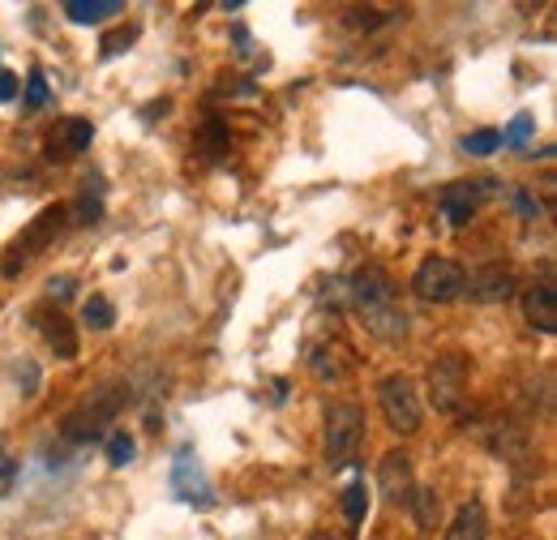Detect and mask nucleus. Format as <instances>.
<instances>
[{
    "mask_svg": "<svg viewBox=\"0 0 557 540\" xmlns=\"http://www.w3.org/2000/svg\"><path fill=\"white\" fill-rule=\"evenodd\" d=\"M377 489L386 493L391 506H408L417 480H412V459L404 451H386L382 464H377Z\"/></svg>",
    "mask_w": 557,
    "mask_h": 540,
    "instance_id": "8",
    "label": "nucleus"
},
{
    "mask_svg": "<svg viewBox=\"0 0 557 540\" xmlns=\"http://www.w3.org/2000/svg\"><path fill=\"white\" fill-rule=\"evenodd\" d=\"M360 314H364L369 335L382 339V343H399V339L408 335V314H404L395 300H386V305H369V309H360Z\"/></svg>",
    "mask_w": 557,
    "mask_h": 540,
    "instance_id": "13",
    "label": "nucleus"
},
{
    "mask_svg": "<svg viewBox=\"0 0 557 540\" xmlns=\"http://www.w3.org/2000/svg\"><path fill=\"white\" fill-rule=\"evenodd\" d=\"M532 134H536V116L519 112V116L510 121V130L502 134V142H506V146H528V142H532Z\"/></svg>",
    "mask_w": 557,
    "mask_h": 540,
    "instance_id": "24",
    "label": "nucleus"
},
{
    "mask_svg": "<svg viewBox=\"0 0 557 540\" xmlns=\"http://www.w3.org/2000/svg\"><path fill=\"white\" fill-rule=\"evenodd\" d=\"M463 274L468 270L450 258H424L412 274V292L420 300H433V305H446V300H459L463 296Z\"/></svg>",
    "mask_w": 557,
    "mask_h": 540,
    "instance_id": "6",
    "label": "nucleus"
},
{
    "mask_svg": "<svg viewBox=\"0 0 557 540\" xmlns=\"http://www.w3.org/2000/svg\"><path fill=\"white\" fill-rule=\"evenodd\" d=\"M61 228H65V206H48V210H39V214L30 219V228L9 245V258L0 262V270L13 279L17 270L30 262V258H39V254L57 241V232H61Z\"/></svg>",
    "mask_w": 557,
    "mask_h": 540,
    "instance_id": "5",
    "label": "nucleus"
},
{
    "mask_svg": "<svg viewBox=\"0 0 557 540\" xmlns=\"http://www.w3.org/2000/svg\"><path fill=\"white\" fill-rule=\"evenodd\" d=\"M9 99H17V77L9 69H0V103H9Z\"/></svg>",
    "mask_w": 557,
    "mask_h": 540,
    "instance_id": "31",
    "label": "nucleus"
},
{
    "mask_svg": "<svg viewBox=\"0 0 557 540\" xmlns=\"http://www.w3.org/2000/svg\"><path fill=\"white\" fill-rule=\"evenodd\" d=\"M468 356L459 352H446L429 365V400L442 416H459L468 404Z\"/></svg>",
    "mask_w": 557,
    "mask_h": 540,
    "instance_id": "3",
    "label": "nucleus"
},
{
    "mask_svg": "<svg viewBox=\"0 0 557 540\" xmlns=\"http://www.w3.org/2000/svg\"><path fill=\"white\" fill-rule=\"evenodd\" d=\"M22 108H26V112H39V108H48V77H44V69H30Z\"/></svg>",
    "mask_w": 557,
    "mask_h": 540,
    "instance_id": "21",
    "label": "nucleus"
},
{
    "mask_svg": "<svg viewBox=\"0 0 557 540\" xmlns=\"http://www.w3.org/2000/svg\"><path fill=\"white\" fill-rule=\"evenodd\" d=\"M309 540H335V537H331V532H313Z\"/></svg>",
    "mask_w": 557,
    "mask_h": 540,
    "instance_id": "33",
    "label": "nucleus"
},
{
    "mask_svg": "<svg viewBox=\"0 0 557 540\" xmlns=\"http://www.w3.org/2000/svg\"><path fill=\"white\" fill-rule=\"evenodd\" d=\"M77 219H82V223H99V219H103V185H95V194L82 189V198H77Z\"/></svg>",
    "mask_w": 557,
    "mask_h": 540,
    "instance_id": "23",
    "label": "nucleus"
},
{
    "mask_svg": "<svg viewBox=\"0 0 557 540\" xmlns=\"http://www.w3.org/2000/svg\"><path fill=\"white\" fill-rule=\"evenodd\" d=\"M35 322L48 339V347L61 356V360H77V335H73V322L65 314H52V309H35Z\"/></svg>",
    "mask_w": 557,
    "mask_h": 540,
    "instance_id": "15",
    "label": "nucleus"
},
{
    "mask_svg": "<svg viewBox=\"0 0 557 540\" xmlns=\"http://www.w3.org/2000/svg\"><path fill=\"white\" fill-rule=\"evenodd\" d=\"M515 210H519V214H528V219H536V214H541V206L532 202V198H528V194H523V189H519V194H515Z\"/></svg>",
    "mask_w": 557,
    "mask_h": 540,
    "instance_id": "32",
    "label": "nucleus"
},
{
    "mask_svg": "<svg viewBox=\"0 0 557 540\" xmlns=\"http://www.w3.org/2000/svg\"><path fill=\"white\" fill-rule=\"evenodd\" d=\"M90 142H95V125L82 121V116H70L57 134L48 137V155H52V159H73V155L90 150Z\"/></svg>",
    "mask_w": 557,
    "mask_h": 540,
    "instance_id": "14",
    "label": "nucleus"
},
{
    "mask_svg": "<svg viewBox=\"0 0 557 540\" xmlns=\"http://www.w3.org/2000/svg\"><path fill=\"white\" fill-rule=\"evenodd\" d=\"M48 292H52L57 300H70V296H73V274H52V279H48Z\"/></svg>",
    "mask_w": 557,
    "mask_h": 540,
    "instance_id": "30",
    "label": "nucleus"
},
{
    "mask_svg": "<svg viewBox=\"0 0 557 540\" xmlns=\"http://www.w3.org/2000/svg\"><path fill=\"white\" fill-rule=\"evenodd\" d=\"M172 493H176L181 502H194V506H210V502H214L210 476L194 446H181L176 459H172Z\"/></svg>",
    "mask_w": 557,
    "mask_h": 540,
    "instance_id": "7",
    "label": "nucleus"
},
{
    "mask_svg": "<svg viewBox=\"0 0 557 540\" xmlns=\"http://www.w3.org/2000/svg\"><path fill=\"white\" fill-rule=\"evenodd\" d=\"M112 13H125V4L121 0H65V17L73 26H95Z\"/></svg>",
    "mask_w": 557,
    "mask_h": 540,
    "instance_id": "17",
    "label": "nucleus"
},
{
    "mask_svg": "<svg viewBox=\"0 0 557 540\" xmlns=\"http://www.w3.org/2000/svg\"><path fill=\"white\" fill-rule=\"evenodd\" d=\"M377 404H382L386 425H391L395 433H404V438H408V433H417L420 420H424L417 382H412L408 373H386V378L377 382Z\"/></svg>",
    "mask_w": 557,
    "mask_h": 540,
    "instance_id": "4",
    "label": "nucleus"
},
{
    "mask_svg": "<svg viewBox=\"0 0 557 540\" xmlns=\"http://www.w3.org/2000/svg\"><path fill=\"white\" fill-rule=\"evenodd\" d=\"M125 386H95L90 395H82L77 407L65 412V420H61V438L73 442V446H86V442H95V438H103V429L116 420V412L125 407Z\"/></svg>",
    "mask_w": 557,
    "mask_h": 540,
    "instance_id": "1",
    "label": "nucleus"
},
{
    "mask_svg": "<svg viewBox=\"0 0 557 540\" xmlns=\"http://www.w3.org/2000/svg\"><path fill=\"white\" fill-rule=\"evenodd\" d=\"M408 511H412V519H417L420 532H433V528H437V515H442V498H437L433 489L417 484L412 498H408Z\"/></svg>",
    "mask_w": 557,
    "mask_h": 540,
    "instance_id": "18",
    "label": "nucleus"
},
{
    "mask_svg": "<svg viewBox=\"0 0 557 540\" xmlns=\"http://www.w3.org/2000/svg\"><path fill=\"white\" fill-rule=\"evenodd\" d=\"M138 39V30L129 26V30H116V35H108L103 39V57H121V52H129V44Z\"/></svg>",
    "mask_w": 557,
    "mask_h": 540,
    "instance_id": "27",
    "label": "nucleus"
},
{
    "mask_svg": "<svg viewBox=\"0 0 557 540\" xmlns=\"http://www.w3.org/2000/svg\"><path fill=\"white\" fill-rule=\"evenodd\" d=\"M523 318H528L541 335H557V287L549 274L523 292Z\"/></svg>",
    "mask_w": 557,
    "mask_h": 540,
    "instance_id": "12",
    "label": "nucleus"
},
{
    "mask_svg": "<svg viewBox=\"0 0 557 540\" xmlns=\"http://www.w3.org/2000/svg\"><path fill=\"white\" fill-rule=\"evenodd\" d=\"M202 150H207V159H219V155L227 150V130H223L219 121H207V125H202Z\"/></svg>",
    "mask_w": 557,
    "mask_h": 540,
    "instance_id": "26",
    "label": "nucleus"
},
{
    "mask_svg": "<svg viewBox=\"0 0 557 540\" xmlns=\"http://www.w3.org/2000/svg\"><path fill=\"white\" fill-rule=\"evenodd\" d=\"M82 318H86V327H95V331H112V322H116V305H112L108 296H90V300L82 305Z\"/></svg>",
    "mask_w": 557,
    "mask_h": 540,
    "instance_id": "20",
    "label": "nucleus"
},
{
    "mask_svg": "<svg viewBox=\"0 0 557 540\" xmlns=\"http://www.w3.org/2000/svg\"><path fill=\"white\" fill-rule=\"evenodd\" d=\"M134 451H138V442L129 433H112L108 438V464L112 468H129L134 464Z\"/></svg>",
    "mask_w": 557,
    "mask_h": 540,
    "instance_id": "22",
    "label": "nucleus"
},
{
    "mask_svg": "<svg viewBox=\"0 0 557 540\" xmlns=\"http://www.w3.org/2000/svg\"><path fill=\"white\" fill-rule=\"evenodd\" d=\"M348 26H364V30H373V26H382V22H391V17H382L377 9H348V17H344Z\"/></svg>",
    "mask_w": 557,
    "mask_h": 540,
    "instance_id": "28",
    "label": "nucleus"
},
{
    "mask_svg": "<svg viewBox=\"0 0 557 540\" xmlns=\"http://www.w3.org/2000/svg\"><path fill=\"white\" fill-rule=\"evenodd\" d=\"M463 292L481 305H497V300H510L515 296V274L506 267H481L472 274H463Z\"/></svg>",
    "mask_w": 557,
    "mask_h": 540,
    "instance_id": "11",
    "label": "nucleus"
},
{
    "mask_svg": "<svg viewBox=\"0 0 557 540\" xmlns=\"http://www.w3.org/2000/svg\"><path fill=\"white\" fill-rule=\"evenodd\" d=\"M13 476H17V459L9 455V446L0 442V489H9L13 484Z\"/></svg>",
    "mask_w": 557,
    "mask_h": 540,
    "instance_id": "29",
    "label": "nucleus"
},
{
    "mask_svg": "<svg viewBox=\"0 0 557 540\" xmlns=\"http://www.w3.org/2000/svg\"><path fill=\"white\" fill-rule=\"evenodd\" d=\"M485 194H493V181H455V185L442 189V214H446L455 228H463V223L476 214V206H481Z\"/></svg>",
    "mask_w": 557,
    "mask_h": 540,
    "instance_id": "10",
    "label": "nucleus"
},
{
    "mask_svg": "<svg viewBox=\"0 0 557 540\" xmlns=\"http://www.w3.org/2000/svg\"><path fill=\"white\" fill-rule=\"evenodd\" d=\"M497 146H502V134H497V130H476V134L463 137V150H468V155H493Z\"/></svg>",
    "mask_w": 557,
    "mask_h": 540,
    "instance_id": "25",
    "label": "nucleus"
},
{
    "mask_svg": "<svg viewBox=\"0 0 557 540\" xmlns=\"http://www.w3.org/2000/svg\"><path fill=\"white\" fill-rule=\"evenodd\" d=\"M364 515H369V489H364V480H356V484H348V493H344V519H348L351 537L360 532Z\"/></svg>",
    "mask_w": 557,
    "mask_h": 540,
    "instance_id": "19",
    "label": "nucleus"
},
{
    "mask_svg": "<svg viewBox=\"0 0 557 540\" xmlns=\"http://www.w3.org/2000/svg\"><path fill=\"white\" fill-rule=\"evenodd\" d=\"M364 407L351 404V400H339V404L326 407V468L339 472L348 468L364 442Z\"/></svg>",
    "mask_w": 557,
    "mask_h": 540,
    "instance_id": "2",
    "label": "nucleus"
},
{
    "mask_svg": "<svg viewBox=\"0 0 557 540\" xmlns=\"http://www.w3.org/2000/svg\"><path fill=\"white\" fill-rule=\"evenodd\" d=\"M488 537V511L472 498L455 511L450 528H446V540H485Z\"/></svg>",
    "mask_w": 557,
    "mask_h": 540,
    "instance_id": "16",
    "label": "nucleus"
},
{
    "mask_svg": "<svg viewBox=\"0 0 557 540\" xmlns=\"http://www.w3.org/2000/svg\"><path fill=\"white\" fill-rule=\"evenodd\" d=\"M339 287H348V300L356 305V309L395 300V283H391V274H386L382 267H360L348 283H339Z\"/></svg>",
    "mask_w": 557,
    "mask_h": 540,
    "instance_id": "9",
    "label": "nucleus"
}]
</instances>
